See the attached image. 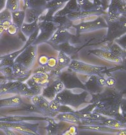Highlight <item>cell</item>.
<instances>
[{
  "mask_svg": "<svg viewBox=\"0 0 126 135\" xmlns=\"http://www.w3.org/2000/svg\"><path fill=\"white\" fill-rule=\"evenodd\" d=\"M89 97V93L86 90H83L79 93H76L71 89H64L56 95L61 105L71 107L74 111L83 104L87 102Z\"/></svg>",
  "mask_w": 126,
  "mask_h": 135,
  "instance_id": "1",
  "label": "cell"
},
{
  "mask_svg": "<svg viewBox=\"0 0 126 135\" xmlns=\"http://www.w3.org/2000/svg\"><path fill=\"white\" fill-rule=\"evenodd\" d=\"M52 18L46 17L43 15L39 18V20H40V22L39 21V33L33 44L34 45H37L41 43L49 41L52 34L57 29Z\"/></svg>",
  "mask_w": 126,
  "mask_h": 135,
  "instance_id": "2",
  "label": "cell"
},
{
  "mask_svg": "<svg viewBox=\"0 0 126 135\" xmlns=\"http://www.w3.org/2000/svg\"><path fill=\"white\" fill-rule=\"evenodd\" d=\"M39 124H32L26 121L6 122L0 121V129H9L23 134H37Z\"/></svg>",
  "mask_w": 126,
  "mask_h": 135,
  "instance_id": "3",
  "label": "cell"
},
{
  "mask_svg": "<svg viewBox=\"0 0 126 135\" xmlns=\"http://www.w3.org/2000/svg\"><path fill=\"white\" fill-rule=\"evenodd\" d=\"M68 69L76 73L82 74L87 75H100L101 74L107 70V68L104 66H96L91 64L83 62L79 60H71L69 65Z\"/></svg>",
  "mask_w": 126,
  "mask_h": 135,
  "instance_id": "4",
  "label": "cell"
},
{
  "mask_svg": "<svg viewBox=\"0 0 126 135\" xmlns=\"http://www.w3.org/2000/svg\"><path fill=\"white\" fill-rule=\"evenodd\" d=\"M73 27L76 29L78 34L85 33L102 28H107V23L105 19L102 15L98 16L90 20L83 21L79 23L73 25Z\"/></svg>",
  "mask_w": 126,
  "mask_h": 135,
  "instance_id": "5",
  "label": "cell"
},
{
  "mask_svg": "<svg viewBox=\"0 0 126 135\" xmlns=\"http://www.w3.org/2000/svg\"><path fill=\"white\" fill-rule=\"evenodd\" d=\"M107 34L106 40L113 42L117 38L125 34V17L122 16L119 20L114 21H107Z\"/></svg>",
  "mask_w": 126,
  "mask_h": 135,
  "instance_id": "6",
  "label": "cell"
},
{
  "mask_svg": "<svg viewBox=\"0 0 126 135\" xmlns=\"http://www.w3.org/2000/svg\"><path fill=\"white\" fill-rule=\"evenodd\" d=\"M37 45L32 44L28 46L14 60V63L19 64L28 69H31L37 57Z\"/></svg>",
  "mask_w": 126,
  "mask_h": 135,
  "instance_id": "7",
  "label": "cell"
},
{
  "mask_svg": "<svg viewBox=\"0 0 126 135\" xmlns=\"http://www.w3.org/2000/svg\"><path fill=\"white\" fill-rule=\"evenodd\" d=\"M58 78L62 82L65 89L71 90L74 89H80L85 90L84 85L79 80L76 72L68 68L66 70L61 72Z\"/></svg>",
  "mask_w": 126,
  "mask_h": 135,
  "instance_id": "8",
  "label": "cell"
},
{
  "mask_svg": "<svg viewBox=\"0 0 126 135\" xmlns=\"http://www.w3.org/2000/svg\"><path fill=\"white\" fill-rule=\"evenodd\" d=\"M32 99L33 104L35 105L39 113L49 118H54L58 114V112L51 110L49 106V101L45 99L42 95H37L33 96Z\"/></svg>",
  "mask_w": 126,
  "mask_h": 135,
  "instance_id": "9",
  "label": "cell"
},
{
  "mask_svg": "<svg viewBox=\"0 0 126 135\" xmlns=\"http://www.w3.org/2000/svg\"><path fill=\"white\" fill-rule=\"evenodd\" d=\"M56 118L60 121L67 122L71 124L76 125H88V124H95L94 123L95 121L83 119L78 116L75 113L73 112H67V113H59L56 116Z\"/></svg>",
  "mask_w": 126,
  "mask_h": 135,
  "instance_id": "10",
  "label": "cell"
},
{
  "mask_svg": "<svg viewBox=\"0 0 126 135\" xmlns=\"http://www.w3.org/2000/svg\"><path fill=\"white\" fill-rule=\"evenodd\" d=\"M88 54L95 55L96 57H98V58L102 59V60L112 64H121L123 63L124 60H125V59L121 58L120 57L116 56L109 50L104 49V48L93 49V50L89 51Z\"/></svg>",
  "mask_w": 126,
  "mask_h": 135,
  "instance_id": "11",
  "label": "cell"
},
{
  "mask_svg": "<svg viewBox=\"0 0 126 135\" xmlns=\"http://www.w3.org/2000/svg\"><path fill=\"white\" fill-rule=\"evenodd\" d=\"M72 35L68 30L57 29L51 36L49 41L54 45H60L70 40Z\"/></svg>",
  "mask_w": 126,
  "mask_h": 135,
  "instance_id": "12",
  "label": "cell"
},
{
  "mask_svg": "<svg viewBox=\"0 0 126 135\" xmlns=\"http://www.w3.org/2000/svg\"><path fill=\"white\" fill-rule=\"evenodd\" d=\"M78 129L91 130V131H98V132L111 133L117 134H125V129H114L102 124H88V125H79L78 126Z\"/></svg>",
  "mask_w": 126,
  "mask_h": 135,
  "instance_id": "13",
  "label": "cell"
},
{
  "mask_svg": "<svg viewBox=\"0 0 126 135\" xmlns=\"http://www.w3.org/2000/svg\"><path fill=\"white\" fill-rule=\"evenodd\" d=\"M98 75H89L87 83L84 84L85 87V90L88 92L89 94H92L93 95L98 94L104 90V88L100 86L98 83Z\"/></svg>",
  "mask_w": 126,
  "mask_h": 135,
  "instance_id": "14",
  "label": "cell"
},
{
  "mask_svg": "<svg viewBox=\"0 0 126 135\" xmlns=\"http://www.w3.org/2000/svg\"><path fill=\"white\" fill-rule=\"evenodd\" d=\"M66 3L67 2L61 1L50 0L46 4V10H45V11H46V13L44 16L49 18L52 17L56 13H57L58 11L64 7Z\"/></svg>",
  "mask_w": 126,
  "mask_h": 135,
  "instance_id": "15",
  "label": "cell"
},
{
  "mask_svg": "<svg viewBox=\"0 0 126 135\" xmlns=\"http://www.w3.org/2000/svg\"><path fill=\"white\" fill-rule=\"evenodd\" d=\"M79 10L77 0H69L62 9L56 13L54 16H66L71 13Z\"/></svg>",
  "mask_w": 126,
  "mask_h": 135,
  "instance_id": "16",
  "label": "cell"
},
{
  "mask_svg": "<svg viewBox=\"0 0 126 135\" xmlns=\"http://www.w3.org/2000/svg\"><path fill=\"white\" fill-rule=\"evenodd\" d=\"M52 19L57 29L69 30L73 25V22L66 16H53Z\"/></svg>",
  "mask_w": 126,
  "mask_h": 135,
  "instance_id": "17",
  "label": "cell"
},
{
  "mask_svg": "<svg viewBox=\"0 0 126 135\" xmlns=\"http://www.w3.org/2000/svg\"><path fill=\"white\" fill-rule=\"evenodd\" d=\"M13 69V77L18 79H24L25 77H29L31 74L30 69L23 66L19 64L14 63L12 66Z\"/></svg>",
  "mask_w": 126,
  "mask_h": 135,
  "instance_id": "18",
  "label": "cell"
},
{
  "mask_svg": "<svg viewBox=\"0 0 126 135\" xmlns=\"http://www.w3.org/2000/svg\"><path fill=\"white\" fill-rule=\"evenodd\" d=\"M23 1L25 8L45 11L46 4L50 0H23Z\"/></svg>",
  "mask_w": 126,
  "mask_h": 135,
  "instance_id": "19",
  "label": "cell"
},
{
  "mask_svg": "<svg viewBox=\"0 0 126 135\" xmlns=\"http://www.w3.org/2000/svg\"><path fill=\"white\" fill-rule=\"evenodd\" d=\"M38 28H39V20L30 23L24 22L20 31L22 33L25 37H26V38H29L35 32V30Z\"/></svg>",
  "mask_w": 126,
  "mask_h": 135,
  "instance_id": "20",
  "label": "cell"
},
{
  "mask_svg": "<svg viewBox=\"0 0 126 135\" xmlns=\"http://www.w3.org/2000/svg\"><path fill=\"white\" fill-rule=\"evenodd\" d=\"M46 119H47V117L40 118V117H28L23 116H11L0 118V121L6 122H24L27 121H36V120H39V121L46 120Z\"/></svg>",
  "mask_w": 126,
  "mask_h": 135,
  "instance_id": "21",
  "label": "cell"
},
{
  "mask_svg": "<svg viewBox=\"0 0 126 135\" xmlns=\"http://www.w3.org/2000/svg\"><path fill=\"white\" fill-rule=\"evenodd\" d=\"M45 11L37 10V9H30V8H25V23H30L37 20L42 15Z\"/></svg>",
  "mask_w": 126,
  "mask_h": 135,
  "instance_id": "22",
  "label": "cell"
},
{
  "mask_svg": "<svg viewBox=\"0 0 126 135\" xmlns=\"http://www.w3.org/2000/svg\"><path fill=\"white\" fill-rule=\"evenodd\" d=\"M104 49H107L114 54L116 56H118L121 58L125 59V50L120 47L118 44L113 41V42H108L107 45Z\"/></svg>",
  "mask_w": 126,
  "mask_h": 135,
  "instance_id": "23",
  "label": "cell"
},
{
  "mask_svg": "<svg viewBox=\"0 0 126 135\" xmlns=\"http://www.w3.org/2000/svg\"><path fill=\"white\" fill-rule=\"evenodd\" d=\"M30 78L37 84L40 85L43 87L47 86L51 81V75L47 73H34Z\"/></svg>",
  "mask_w": 126,
  "mask_h": 135,
  "instance_id": "24",
  "label": "cell"
},
{
  "mask_svg": "<svg viewBox=\"0 0 126 135\" xmlns=\"http://www.w3.org/2000/svg\"><path fill=\"white\" fill-rule=\"evenodd\" d=\"M21 104H22V101L19 95H15L10 98L0 99V109L4 107L20 106Z\"/></svg>",
  "mask_w": 126,
  "mask_h": 135,
  "instance_id": "25",
  "label": "cell"
},
{
  "mask_svg": "<svg viewBox=\"0 0 126 135\" xmlns=\"http://www.w3.org/2000/svg\"><path fill=\"white\" fill-rule=\"evenodd\" d=\"M78 116L83 118V119L92 120V121H102L105 119H107V117L104 116L100 113H96V112H88V113H78V112L74 111Z\"/></svg>",
  "mask_w": 126,
  "mask_h": 135,
  "instance_id": "26",
  "label": "cell"
},
{
  "mask_svg": "<svg viewBox=\"0 0 126 135\" xmlns=\"http://www.w3.org/2000/svg\"><path fill=\"white\" fill-rule=\"evenodd\" d=\"M12 23L20 30L25 20V10H19L11 12Z\"/></svg>",
  "mask_w": 126,
  "mask_h": 135,
  "instance_id": "27",
  "label": "cell"
},
{
  "mask_svg": "<svg viewBox=\"0 0 126 135\" xmlns=\"http://www.w3.org/2000/svg\"><path fill=\"white\" fill-rule=\"evenodd\" d=\"M46 121L49 122V125L46 128L49 134H59V131H61V124L56 123L55 120L52 119V118L47 117Z\"/></svg>",
  "mask_w": 126,
  "mask_h": 135,
  "instance_id": "28",
  "label": "cell"
},
{
  "mask_svg": "<svg viewBox=\"0 0 126 135\" xmlns=\"http://www.w3.org/2000/svg\"><path fill=\"white\" fill-rule=\"evenodd\" d=\"M57 94L56 93V90L54 88V86H53L52 82L51 81L47 86L44 87L43 88L42 94H41V95L49 102L52 101V99H54L56 97Z\"/></svg>",
  "mask_w": 126,
  "mask_h": 135,
  "instance_id": "29",
  "label": "cell"
},
{
  "mask_svg": "<svg viewBox=\"0 0 126 135\" xmlns=\"http://www.w3.org/2000/svg\"><path fill=\"white\" fill-rule=\"evenodd\" d=\"M12 23L11 12L6 9V8L0 11V25L6 27V30Z\"/></svg>",
  "mask_w": 126,
  "mask_h": 135,
  "instance_id": "30",
  "label": "cell"
},
{
  "mask_svg": "<svg viewBox=\"0 0 126 135\" xmlns=\"http://www.w3.org/2000/svg\"><path fill=\"white\" fill-rule=\"evenodd\" d=\"M100 124L104 125V126H108V127H110L112 128H114V129H124L125 128V124H123V123H121L120 122H119L116 120L114 118H107L104 121L100 122L99 123Z\"/></svg>",
  "mask_w": 126,
  "mask_h": 135,
  "instance_id": "31",
  "label": "cell"
},
{
  "mask_svg": "<svg viewBox=\"0 0 126 135\" xmlns=\"http://www.w3.org/2000/svg\"><path fill=\"white\" fill-rule=\"evenodd\" d=\"M77 3L78 4L79 9L84 11H92L95 10V6L91 0H77ZM104 12V11H103Z\"/></svg>",
  "mask_w": 126,
  "mask_h": 135,
  "instance_id": "32",
  "label": "cell"
},
{
  "mask_svg": "<svg viewBox=\"0 0 126 135\" xmlns=\"http://www.w3.org/2000/svg\"><path fill=\"white\" fill-rule=\"evenodd\" d=\"M60 47V50L62 52L67 54L68 55L71 56V55L74 54L76 52V49L75 47H74L73 46H72L69 44L68 42H66L65 44H63L62 45H58Z\"/></svg>",
  "mask_w": 126,
  "mask_h": 135,
  "instance_id": "33",
  "label": "cell"
},
{
  "mask_svg": "<svg viewBox=\"0 0 126 135\" xmlns=\"http://www.w3.org/2000/svg\"><path fill=\"white\" fill-rule=\"evenodd\" d=\"M5 8L10 12L20 9V0H6Z\"/></svg>",
  "mask_w": 126,
  "mask_h": 135,
  "instance_id": "34",
  "label": "cell"
},
{
  "mask_svg": "<svg viewBox=\"0 0 126 135\" xmlns=\"http://www.w3.org/2000/svg\"><path fill=\"white\" fill-rule=\"evenodd\" d=\"M77 125L73 124L71 125V126H68V128L64 130V132H63L61 134H66V135H73V134H78V127L76 126Z\"/></svg>",
  "mask_w": 126,
  "mask_h": 135,
  "instance_id": "35",
  "label": "cell"
},
{
  "mask_svg": "<svg viewBox=\"0 0 126 135\" xmlns=\"http://www.w3.org/2000/svg\"><path fill=\"white\" fill-rule=\"evenodd\" d=\"M0 72L4 75V77L7 78H11L13 77V69L12 67L7 66L3 67L0 68Z\"/></svg>",
  "mask_w": 126,
  "mask_h": 135,
  "instance_id": "36",
  "label": "cell"
},
{
  "mask_svg": "<svg viewBox=\"0 0 126 135\" xmlns=\"http://www.w3.org/2000/svg\"><path fill=\"white\" fill-rule=\"evenodd\" d=\"M61 105V104L59 103V100L57 99V98L56 97L54 99H52V101L49 102V106H50L51 110L56 112H58V113H59V108H60Z\"/></svg>",
  "mask_w": 126,
  "mask_h": 135,
  "instance_id": "37",
  "label": "cell"
},
{
  "mask_svg": "<svg viewBox=\"0 0 126 135\" xmlns=\"http://www.w3.org/2000/svg\"><path fill=\"white\" fill-rule=\"evenodd\" d=\"M19 31L20 30L19 28H18L12 23L8 27L6 32H7L8 34L10 35H15L18 34Z\"/></svg>",
  "mask_w": 126,
  "mask_h": 135,
  "instance_id": "38",
  "label": "cell"
},
{
  "mask_svg": "<svg viewBox=\"0 0 126 135\" xmlns=\"http://www.w3.org/2000/svg\"><path fill=\"white\" fill-rule=\"evenodd\" d=\"M125 34L123 35L121 37L117 38V39H115L114 40L116 44H117L118 45L122 48V49H125Z\"/></svg>",
  "mask_w": 126,
  "mask_h": 135,
  "instance_id": "39",
  "label": "cell"
},
{
  "mask_svg": "<svg viewBox=\"0 0 126 135\" xmlns=\"http://www.w3.org/2000/svg\"><path fill=\"white\" fill-rule=\"evenodd\" d=\"M57 59L54 57H49V59H48V62L47 65H46V67H47L48 68L52 69L55 67L56 65H57Z\"/></svg>",
  "mask_w": 126,
  "mask_h": 135,
  "instance_id": "40",
  "label": "cell"
},
{
  "mask_svg": "<svg viewBox=\"0 0 126 135\" xmlns=\"http://www.w3.org/2000/svg\"><path fill=\"white\" fill-rule=\"evenodd\" d=\"M48 59H49V57H47V56L44 55H40L38 59V62L40 66H46L48 62Z\"/></svg>",
  "mask_w": 126,
  "mask_h": 135,
  "instance_id": "41",
  "label": "cell"
},
{
  "mask_svg": "<svg viewBox=\"0 0 126 135\" xmlns=\"http://www.w3.org/2000/svg\"><path fill=\"white\" fill-rule=\"evenodd\" d=\"M106 80V85L109 88H113L115 84V79L113 77H108Z\"/></svg>",
  "mask_w": 126,
  "mask_h": 135,
  "instance_id": "42",
  "label": "cell"
},
{
  "mask_svg": "<svg viewBox=\"0 0 126 135\" xmlns=\"http://www.w3.org/2000/svg\"><path fill=\"white\" fill-rule=\"evenodd\" d=\"M6 0H0V11L5 9Z\"/></svg>",
  "mask_w": 126,
  "mask_h": 135,
  "instance_id": "43",
  "label": "cell"
},
{
  "mask_svg": "<svg viewBox=\"0 0 126 135\" xmlns=\"http://www.w3.org/2000/svg\"><path fill=\"white\" fill-rule=\"evenodd\" d=\"M6 31V28L3 27V26L0 25V37H1V35L4 33Z\"/></svg>",
  "mask_w": 126,
  "mask_h": 135,
  "instance_id": "44",
  "label": "cell"
},
{
  "mask_svg": "<svg viewBox=\"0 0 126 135\" xmlns=\"http://www.w3.org/2000/svg\"><path fill=\"white\" fill-rule=\"evenodd\" d=\"M110 0H100V1L102 2L104 5H105L107 7H108V5H109V3H110Z\"/></svg>",
  "mask_w": 126,
  "mask_h": 135,
  "instance_id": "45",
  "label": "cell"
},
{
  "mask_svg": "<svg viewBox=\"0 0 126 135\" xmlns=\"http://www.w3.org/2000/svg\"><path fill=\"white\" fill-rule=\"evenodd\" d=\"M56 1H64V2H68L69 0H56Z\"/></svg>",
  "mask_w": 126,
  "mask_h": 135,
  "instance_id": "46",
  "label": "cell"
}]
</instances>
